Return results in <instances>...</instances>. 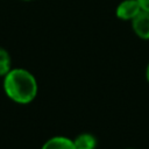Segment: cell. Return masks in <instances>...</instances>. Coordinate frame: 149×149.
Wrapping results in <instances>:
<instances>
[{
    "label": "cell",
    "instance_id": "1",
    "mask_svg": "<svg viewBox=\"0 0 149 149\" xmlns=\"http://www.w3.org/2000/svg\"><path fill=\"white\" fill-rule=\"evenodd\" d=\"M3 90L9 99L17 104H29L37 95V81L24 69L10 70L3 79Z\"/></svg>",
    "mask_w": 149,
    "mask_h": 149
},
{
    "label": "cell",
    "instance_id": "2",
    "mask_svg": "<svg viewBox=\"0 0 149 149\" xmlns=\"http://www.w3.org/2000/svg\"><path fill=\"white\" fill-rule=\"evenodd\" d=\"M142 10L137 0H123L121 1L115 10L116 17L120 20H133Z\"/></svg>",
    "mask_w": 149,
    "mask_h": 149
},
{
    "label": "cell",
    "instance_id": "3",
    "mask_svg": "<svg viewBox=\"0 0 149 149\" xmlns=\"http://www.w3.org/2000/svg\"><path fill=\"white\" fill-rule=\"evenodd\" d=\"M132 27L137 37L149 40V12L141 10L132 20Z\"/></svg>",
    "mask_w": 149,
    "mask_h": 149
},
{
    "label": "cell",
    "instance_id": "4",
    "mask_svg": "<svg viewBox=\"0 0 149 149\" xmlns=\"http://www.w3.org/2000/svg\"><path fill=\"white\" fill-rule=\"evenodd\" d=\"M41 149H76L73 140L66 136H54L47 140Z\"/></svg>",
    "mask_w": 149,
    "mask_h": 149
},
{
    "label": "cell",
    "instance_id": "5",
    "mask_svg": "<svg viewBox=\"0 0 149 149\" xmlns=\"http://www.w3.org/2000/svg\"><path fill=\"white\" fill-rule=\"evenodd\" d=\"M73 143L76 149H95L98 141L93 134L81 133L73 139Z\"/></svg>",
    "mask_w": 149,
    "mask_h": 149
},
{
    "label": "cell",
    "instance_id": "6",
    "mask_svg": "<svg viewBox=\"0 0 149 149\" xmlns=\"http://www.w3.org/2000/svg\"><path fill=\"white\" fill-rule=\"evenodd\" d=\"M10 56L8 54V51L0 47V76H6L12 69H10Z\"/></svg>",
    "mask_w": 149,
    "mask_h": 149
},
{
    "label": "cell",
    "instance_id": "7",
    "mask_svg": "<svg viewBox=\"0 0 149 149\" xmlns=\"http://www.w3.org/2000/svg\"><path fill=\"white\" fill-rule=\"evenodd\" d=\"M142 10H146V12H149V0H137Z\"/></svg>",
    "mask_w": 149,
    "mask_h": 149
},
{
    "label": "cell",
    "instance_id": "8",
    "mask_svg": "<svg viewBox=\"0 0 149 149\" xmlns=\"http://www.w3.org/2000/svg\"><path fill=\"white\" fill-rule=\"evenodd\" d=\"M146 79H147V81L149 83V63H148V65H147V68H146Z\"/></svg>",
    "mask_w": 149,
    "mask_h": 149
},
{
    "label": "cell",
    "instance_id": "9",
    "mask_svg": "<svg viewBox=\"0 0 149 149\" xmlns=\"http://www.w3.org/2000/svg\"><path fill=\"white\" fill-rule=\"evenodd\" d=\"M23 1H30V0H23Z\"/></svg>",
    "mask_w": 149,
    "mask_h": 149
},
{
    "label": "cell",
    "instance_id": "10",
    "mask_svg": "<svg viewBox=\"0 0 149 149\" xmlns=\"http://www.w3.org/2000/svg\"><path fill=\"white\" fill-rule=\"evenodd\" d=\"M127 149H134V148H127Z\"/></svg>",
    "mask_w": 149,
    "mask_h": 149
}]
</instances>
